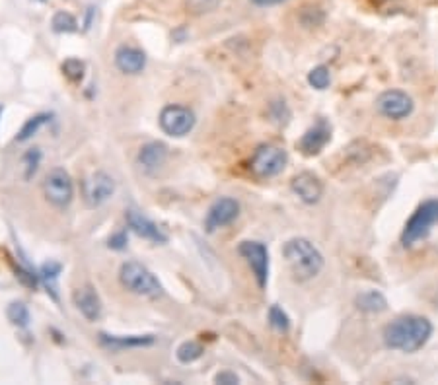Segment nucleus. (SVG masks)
<instances>
[{
	"label": "nucleus",
	"mask_w": 438,
	"mask_h": 385,
	"mask_svg": "<svg viewBox=\"0 0 438 385\" xmlns=\"http://www.w3.org/2000/svg\"><path fill=\"white\" fill-rule=\"evenodd\" d=\"M432 337V323L421 315L397 317L384 329V344L390 351L413 354L421 351Z\"/></svg>",
	"instance_id": "1"
},
{
	"label": "nucleus",
	"mask_w": 438,
	"mask_h": 385,
	"mask_svg": "<svg viewBox=\"0 0 438 385\" xmlns=\"http://www.w3.org/2000/svg\"><path fill=\"white\" fill-rule=\"evenodd\" d=\"M283 257L290 268V275L298 282H306L320 275L323 255L306 237H292L283 246Z\"/></svg>",
	"instance_id": "2"
},
{
	"label": "nucleus",
	"mask_w": 438,
	"mask_h": 385,
	"mask_svg": "<svg viewBox=\"0 0 438 385\" xmlns=\"http://www.w3.org/2000/svg\"><path fill=\"white\" fill-rule=\"evenodd\" d=\"M119 280L128 292L142 296V298L154 299L162 296L160 280L154 277L144 265H140L137 261H127V263L121 265Z\"/></svg>",
	"instance_id": "3"
},
{
	"label": "nucleus",
	"mask_w": 438,
	"mask_h": 385,
	"mask_svg": "<svg viewBox=\"0 0 438 385\" xmlns=\"http://www.w3.org/2000/svg\"><path fill=\"white\" fill-rule=\"evenodd\" d=\"M438 224V199H428L419 206L411 218L407 220L406 228L401 232V244L406 247L415 246L421 239L430 234L432 226Z\"/></svg>",
	"instance_id": "4"
},
{
	"label": "nucleus",
	"mask_w": 438,
	"mask_h": 385,
	"mask_svg": "<svg viewBox=\"0 0 438 385\" xmlns=\"http://www.w3.org/2000/svg\"><path fill=\"white\" fill-rule=\"evenodd\" d=\"M43 192L49 204H53L55 208L63 210L75 199V183L70 179L68 171L63 168H55L51 170L45 179H43Z\"/></svg>",
	"instance_id": "5"
},
{
	"label": "nucleus",
	"mask_w": 438,
	"mask_h": 385,
	"mask_svg": "<svg viewBox=\"0 0 438 385\" xmlns=\"http://www.w3.org/2000/svg\"><path fill=\"white\" fill-rule=\"evenodd\" d=\"M287 152L278 146H273V144H265V146H259L251 158V171L256 173L257 177H275L280 171L285 170L287 166Z\"/></svg>",
	"instance_id": "6"
},
{
	"label": "nucleus",
	"mask_w": 438,
	"mask_h": 385,
	"mask_svg": "<svg viewBox=\"0 0 438 385\" xmlns=\"http://www.w3.org/2000/svg\"><path fill=\"white\" fill-rule=\"evenodd\" d=\"M82 192H84V201L88 203V206L96 208V206L106 204L115 195V181L106 171H94L84 179Z\"/></svg>",
	"instance_id": "7"
},
{
	"label": "nucleus",
	"mask_w": 438,
	"mask_h": 385,
	"mask_svg": "<svg viewBox=\"0 0 438 385\" xmlns=\"http://www.w3.org/2000/svg\"><path fill=\"white\" fill-rule=\"evenodd\" d=\"M160 127L166 135L180 139V137H185L193 130L195 115H193L191 109L183 106L164 107L160 113Z\"/></svg>",
	"instance_id": "8"
},
{
	"label": "nucleus",
	"mask_w": 438,
	"mask_h": 385,
	"mask_svg": "<svg viewBox=\"0 0 438 385\" xmlns=\"http://www.w3.org/2000/svg\"><path fill=\"white\" fill-rule=\"evenodd\" d=\"M376 107L378 111L388 119H394V121H399V119L409 117L413 113V99L411 96H407L406 92H399V90H388V92H382L378 99H376Z\"/></svg>",
	"instance_id": "9"
},
{
	"label": "nucleus",
	"mask_w": 438,
	"mask_h": 385,
	"mask_svg": "<svg viewBox=\"0 0 438 385\" xmlns=\"http://www.w3.org/2000/svg\"><path fill=\"white\" fill-rule=\"evenodd\" d=\"M240 255L247 261V265L254 270L259 288H265L269 280V253L267 247L259 241H244L238 247Z\"/></svg>",
	"instance_id": "10"
},
{
	"label": "nucleus",
	"mask_w": 438,
	"mask_h": 385,
	"mask_svg": "<svg viewBox=\"0 0 438 385\" xmlns=\"http://www.w3.org/2000/svg\"><path fill=\"white\" fill-rule=\"evenodd\" d=\"M240 214V204L230 197H222L218 201H214L213 206L207 213V220H204V228L209 234L216 232L218 228L232 224Z\"/></svg>",
	"instance_id": "11"
},
{
	"label": "nucleus",
	"mask_w": 438,
	"mask_h": 385,
	"mask_svg": "<svg viewBox=\"0 0 438 385\" xmlns=\"http://www.w3.org/2000/svg\"><path fill=\"white\" fill-rule=\"evenodd\" d=\"M290 187L300 201L306 204H316L323 197V183L320 181L318 175H314L310 171H302L298 175H294Z\"/></svg>",
	"instance_id": "12"
},
{
	"label": "nucleus",
	"mask_w": 438,
	"mask_h": 385,
	"mask_svg": "<svg viewBox=\"0 0 438 385\" xmlns=\"http://www.w3.org/2000/svg\"><path fill=\"white\" fill-rule=\"evenodd\" d=\"M73 299H75L76 310L80 311L88 321H97L99 317H102L104 306H102L99 294H97L94 286L84 284V286L76 288Z\"/></svg>",
	"instance_id": "13"
},
{
	"label": "nucleus",
	"mask_w": 438,
	"mask_h": 385,
	"mask_svg": "<svg viewBox=\"0 0 438 385\" xmlns=\"http://www.w3.org/2000/svg\"><path fill=\"white\" fill-rule=\"evenodd\" d=\"M330 140H332V128L327 123L320 121L318 125H314L302 135V139L298 140V150L306 156H316L325 148Z\"/></svg>",
	"instance_id": "14"
},
{
	"label": "nucleus",
	"mask_w": 438,
	"mask_h": 385,
	"mask_svg": "<svg viewBox=\"0 0 438 385\" xmlns=\"http://www.w3.org/2000/svg\"><path fill=\"white\" fill-rule=\"evenodd\" d=\"M125 218H127V224L128 228L135 232L137 235L140 237H144V239H149L152 244H166L168 241V235L162 232L158 226L154 224L150 218H146L144 214H140L139 210H127L125 214Z\"/></svg>",
	"instance_id": "15"
},
{
	"label": "nucleus",
	"mask_w": 438,
	"mask_h": 385,
	"mask_svg": "<svg viewBox=\"0 0 438 385\" xmlns=\"http://www.w3.org/2000/svg\"><path fill=\"white\" fill-rule=\"evenodd\" d=\"M166 160H168V146L164 142H149V144H144L139 150V156H137L140 170L149 173V175H154L166 164Z\"/></svg>",
	"instance_id": "16"
},
{
	"label": "nucleus",
	"mask_w": 438,
	"mask_h": 385,
	"mask_svg": "<svg viewBox=\"0 0 438 385\" xmlns=\"http://www.w3.org/2000/svg\"><path fill=\"white\" fill-rule=\"evenodd\" d=\"M115 64L125 75H140L146 66V57L140 49L123 45L115 51Z\"/></svg>",
	"instance_id": "17"
},
{
	"label": "nucleus",
	"mask_w": 438,
	"mask_h": 385,
	"mask_svg": "<svg viewBox=\"0 0 438 385\" xmlns=\"http://www.w3.org/2000/svg\"><path fill=\"white\" fill-rule=\"evenodd\" d=\"M102 344H106L113 351H125V348H140V346H150L154 344V337L152 335H131V337H115V335H99Z\"/></svg>",
	"instance_id": "18"
},
{
	"label": "nucleus",
	"mask_w": 438,
	"mask_h": 385,
	"mask_svg": "<svg viewBox=\"0 0 438 385\" xmlns=\"http://www.w3.org/2000/svg\"><path fill=\"white\" fill-rule=\"evenodd\" d=\"M356 308L364 313H382L388 310V299L378 290H366L356 296Z\"/></svg>",
	"instance_id": "19"
},
{
	"label": "nucleus",
	"mask_w": 438,
	"mask_h": 385,
	"mask_svg": "<svg viewBox=\"0 0 438 385\" xmlns=\"http://www.w3.org/2000/svg\"><path fill=\"white\" fill-rule=\"evenodd\" d=\"M49 121H51V115H49V113L33 115V117L28 119V121H26V125L20 128V132L16 135V140H18V142H26V140H30L32 137H35V135L39 132V128L45 127Z\"/></svg>",
	"instance_id": "20"
},
{
	"label": "nucleus",
	"mask_w": 438,
	"mask_h": 385,
	"mask_svg": "<svg viewBox=\"0 0 438 385\" xmlns=\"http://www.w3.org/2000/svg\"><path fill=\"white\" fill-rule=\"evenodd\" d=\"M6 317L12 325H16L20 329H26L30 325V310L23 302H12L6 310Z\"/></svg>",
	"instance_id": "21"
},
{
	"label": "nucleus",
	"mask_w": 438,
	"mask_h": 385,
	"mask_svg": "<svg viewBox=\"0 0 438 385\" xmlns=\"http://www.w3.org/2000/svg\"><path fill=\"white\" fill-rule=\"evenodd\" d=\"M39 164H41V150L39 148H30L21 156V173H23L26 181H30L33 175L37 173Z\"/></svg>",
	"instance_id": "22"
},
{
	"label": "nucleus",
	"mask_w": 438,
	"mask_h": 385,
	"mask_svg": "<svg viewBox=\"0 0 438 385\" xmlns=\"http://www.w3.org/2000/svg\"><path fill=\"white\" fill-rule=\"evenodd\" d=\"M204 348L197 341H185L178 346L175 351V356L182 364H191L195 360H199L203 356Z\"/></svg>",
	"instance_id": "23"
},
{
	"label": "nucleus",
	"mask_w": 438,
	"mask_h": 385,
	"mask_svg": "<svg viewBox=\"0 0 438 385\" xmlns=\"http://www.w3.org/2000/svg\"><path fill=\"white\" fill-rule=\"evenodd\" d=\"M51 26L57 33H75L78 30V21L76 18L70 14V12H57L51 20Z\"/></svg>",
	"instance_id": "24"
},
{
	"label": "nucleus",
	"mask_w": 438,
	"mask_h": 385,
	"mask_svg": "<svg viewBox=\"0 0 438 385\" xmlns=\"http://www.w3.org/2000/svg\"><path fill=\"white\" fill-rule=\"evenodd\" d=\"M308 82H310L312 88H316V90H325L327 86L332 84V72H330V68L323 66V64L312 68L310 75H308Z\"/></svg>",
	"instance_id": "25"
},
{
	"label": "nucleus",
	"mask_w": 438,
	"mask_h": 385,
	"mask_svg": "<svg viewBox=\"0 0 438 385\" xmlns=\"http://www.w3.org/2000/svg\"><path fill=\"white\" fill-rule=\"evenodd\" d=\"M59 273H61V265H57V263H45L41 267L43 282L47 286V292H51L55 299H57V278H59Z\"/></svg>",
	"instance_id": "26"
},
{
	"label": "nucleus",
	"mask_w": 438,
	"mask_h": 385,
	"mask_svg": "<svg viewBox=\"0 0 438 385\" xmlns=\"http://www.w3.org/2000/svg\"><path fill=\"white\" fill-rule=\"evenodd\" d=\"M269 323L278 333H287L290 329L289 315L280 310L278 306H271V310H269Z\"/></svg>",
	"instance_id": "27"
},
{
	"label": "nucleus",
	"mask_w": 438,
	"mask_h": 385,
	"mask_svg": "<svg viewBox=\"0 0 438 385\" xmlns=\"http://www.w3.org/2000/svg\"><path fill=\"white\" fill-rule=\"evenodd\" d=\"M84 63L78 61V59H68V61H64L63 64L64 76H66L68 80H73V82H80V80L84 78Z\"/></svg>",
	"instance_id": "28"
},
{
	"label": "nucleus",
	"mask_w": 438,
	"mask_h": 385,
	"mask_svg": "<svg viewBox=\"0 0 438 385\" xmlns=\"http://www.w3.org/2000/svg\"><path fill=\"white\" fill-rule=\"evenodd\" d=\"M220 0H187V8L193 14H207V12L216 10Z\"/></svg>",
	"instance_id": "29"
},
{
	"label": "nucleus",
	"mask_w": 438,
	"mask_h": 385,
	"mask_svg": "<svg viewBox=\"0 0 438 385\" xmlns=\"http://www.w3.org/2000/svg\"><path fill=\"white\" fill-rule=\"evenodd\" d=\"M214 382L222 385H236L240 384V377L234 372H220V374L214 375Z\"/></svg>",
	"instance_id": "30"
},
{
	"label": "nucleus",
	"mask_w": 438,
	"mask_h": 385,
	"mask_svg": "<svg viewBox=\"0 0 438 385\" xmlns=\"http://www.w3.org/2000/svg\"><path fill=\"white\" fill-rule=\"evenodd\" d=\"M127 246V234H117V235H113L111 239H109V247L111 249H123V247Z\"/></svg>",
	"instance_id": "31"
},
{
	"label": "nucleus",
	"mask_w": 438,
	"mask_h": 385,
	"mask_svg": "<svg viewBox=\"0 0 438 385\" xmlns=\"http://www.w3.org/2000/svg\"><path fill=\"white\" fill-rule=\"evenodd\" d=\"M257 6H273V4H278V2H285V0H254Z\"/></svg>",
	"instance_id": "32"
},
{
	"label": "nucleus",
	"mask_w": 438,
	"mask_h": 385,
	"mask_svg": "<svg viewBox=\"0 0 438 385\" xmlns=\"http://www.w3.org/2000/svg\"><path fill=\"white\" fill-rule=\"evenodd\" d=\"M435 304H438V292H437V298H435Z\"/></svg>",
	"instance_id": "33"
},
{
	"label": "nucleus",
	"mask_w": 438,
	"mask_h": 385,
	"mask_svg": "<svg viewBox=\"0 0 438 385\" xmlns=\"http://www.w3.org/2000/svg\"><path fill=\"white\" fill-rule=\"evenodd\" d=\"M0 113H2V107H0Z\"/></svg>",
	"instance_id": "34"
}]
</instances>
